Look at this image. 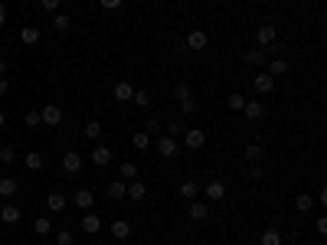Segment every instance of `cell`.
I'll list each match as a JSON object with an SVG mask.
<instances>
[{"label": "cell", "mask_w": 327, "mask_h": 245, "mask_svg": "<svg viewBox=\"0 0 327 245\" xmlns=\"http://www.w3.org/2000/svg\"><path fill=\"white\" fill-rule=\"evenodd\" d=\"M108 232L115 235V239H128V235H131V222L128 219H118V222H111Z\"/></svg>", "instance_id": "obj_19"}, {"label": "cell", "mask_w": 327, "mask_h": 245, "mask_svg": "<svg viewBox=\"0 0 327 245\" xmlns=\"http://www.w3.org/2000/svg\"><path fill=\"white\" fill-rule=\"evenodd\" d=\"M183 141L190 151H200V147L206 144V131L203 128H190V131H183Z\"/></svg>", "instance_id": "obj_2"}, {"label": "cell", "mask_w": 327, "mask_h": 245, "mask_svg": "<svg viewBox=\"0 0 327 245\" xmlns=\"http://www.w3.org/2000/svg\"><path fill=\"white\" fill-rule=\"evenodd\" d=\"M173 98H177V102L190 98V85H186V82H177V88H173Z\"/></svg>", "instance_id": "obj_38"}, {"label": "cell", "mask_w": 327, "mask_h": 245, "mask_svg": "<svg viewBox=\"0 0 327 245\" xmlns=\"http://www.w3.org/2000/svg\"><path fill=\"white\" fill-rule=\"evenodd\" d=\"M164 134H167V137H180V134H183V124L167 121V124H164Z\"/></svg>", "instance_id": "obj_36"}, {"label": "cell", "mask_w": 327, "mask_h": 245, "mask_svg": "<svg viewBox=\"0 0 327 245\" xmlns=\"http://www.w3.org/2000/svg\"><path fill=\"white\" fill-rule=\"evenodd\" d=\"M252 82H255V92H259V95H268V92L275 88V79H272L268 72H255Z\"/></svg>", "instance_id": "obj_8"}, {"label": "cell", "mask_w": 327, "mask_h": 245, "mask_svg": "<svg viewBox=\"0 0 327 245\" xmlns=\"http://www.w3.org/2000/svg\"><path fill=\"white\" fill-rule=\"evenodd\" d=\"M262 245H282V232L278 229H265L262 232Z\"/></svg>", "instance_id": "obj_30"}, {"label": "cell", "mask_w": 327, "mask_h": 245, "mask_svg": "<svg viewBox=\"0 0 327 245\" xmlns=\"http://www.w3.org/2000/svg\"><path fill=\"white\" fill-rule=\"evenodd\" d=\"M246 62H252V66L255 69H259V66H265V49H262V46H255V49H249V53H246Z\"/></svg>", "instance_id": "obj_20"}, {"label": "cell", "mask_w": 327, "mask_h": 245, "mask_svg": "<svg viewBox=\"0 0 327 245\" xmlns=\"http://www.w3.org/2000/svg\"><path fill=\"white\" fill-rule=\"evenodd\" d=\"M206 216H210V206H206V203H190V219H206Z\"/></svg>", "instance_id": "obj_25"}, {"label": "cell", "mask_w": 327, "mask_h": 245, "mask_svg": "<svg viewBox=\"0 0 327 245\" xmlns=\"http://www.w3.org/2000/svg\"><path fill=\"white\" fill-rule=\"evenodd\" d=\"M311 206H314V196H311V193H301V196L295 200V209H298V213H308Z\"/></svg>", "instance_id": "obj_26"}, {"label": "cell", "mask_w": 327, "mask_h": 245, "mask_svg": "<svg viewBox=\"0 0 327 245\" xmlns=\"http://www.w3.org/2000/svg\"><path fill=\"white\" fill-rule=\"evenodd\" d=\"M99 4H102V7H105V10H118V7H121V4H124V0H99Z\"/></svg>", "instance_id": "obj_45"}, {"label": "cell", "mask_w": 327, "mask_h": 245, "mask_svg": "<svg viewBox=\"0 0 327 245\" xmlns=\"http://www.w3.org/2000/svg\"><path fill=\"white\" fill-rule=\"evenodd\" d=\"M85 137H88V141H99V137H102V124L99 121H88L85 124Z\"/></svg>", "instance_id": "obj_33"}, {"label": "cell", "mask_w": 327, "mask_h": 245, "mask_svg": "<svg viewBox=\"0 0 327 245\" xmlns=\"http://www.w3.org/2000/svg\"><path fill=\"white\" fill-rule=\"evenodd\" d=\"M111 95H115L118 102H131V95H134V85H131L128 79H124V82H115V88H111Z\"/></svg>", "instance_id": "obj_11"}, {"label": "cell", "mask_w": 327, "mask_h": 245, "mask_svg": "<svg viewBox=\"0 0 327 245\" xmlns=\"http://www.w3.org/2000/svg\"><path fill=\"white\" fill-rule=\"evenodd\" d=\"M20 39H23L26 46H33L39 39V30H36V26H23V30H20Z\"/></svg>", "instance_id": "obj_28"}, {"label": "cell", "mask_w": 327, "mask_h": 245, "mask_svg": "<svg viewBox=\"0 0 327 245\" xmlns=\"http://www.w3.org/2000/svg\"><path fill=\"white\" fill-rule=\"evenodd\" d=\"M88 160H92L95 167H108V164H111V151H108V147H102V144H99V147H95L92 154H88Z\"/></svg>", "instance_id": "obj_12"}, {"label": "cell", "mask_w": 327, "mask_h": 245, "mask_svg": "<svg viewBox=\"0 0 327 245\" xmlns=\"http://www.w3.org/2000/svg\"><path fill=\"white\" fill-rule=\"evenodd\" d=\"M124 190H128V186H124V180H111V183H108V196H111L115 203L124 200Z\"/></svg>", "instance_id": "obj_21"}, {"label": "cell", "mask_w": 327, "mask_h": 245, "mask_svg": "<svg viewBox=\"0 0 327 245\" xmlns=\"http://www.w3.org/2000/svg\"><path fill=\"white\" fill-rule=\"evenodd\" d=\"M144 196H148V186H144L141 180H134V183H128V190H124V200H131V203H141Z\"/></svg>", "instance_id": "obj_9"}, {"label": "cell", "mask_w": 327, "mask_h": 245, "mask_svg": "<svg viewBox=\"0 0 327 245\" xmlns=\"http://www.w3.org/2000/svg\"><path fill=\"white\" fill-rule=\"evenodd\" d=\"M10 160H17V151L13 147H0V164H10Z\"/></svg>", "instance_id": "obj_41"}, {"label": "cell", "mask_w": 327, "mask_h": 245, "mask_svg": "<svg viewBox=\"0 0 327 245\" xmlns=\"http://www.w3.org/2000/svg\"><path fill=\"white\" fill-rule=\"evenodd\" d=\"M285 72H288V62L285 59H272L268 62V75H272V79H282Z\"/></svg>", "instance_id": "obj_24"}, {"label": "cell", "mask_w": 327, "mask_h": 245, "mask_svg": "<svg viewBox=\"0 0 327 245\" xmlns=\"http://www.w3.org/2000/svg\"><path fill=\"white\" fill-rule=\"evenodd\" d=\"M17 190H20V183L13 177H4V180H0V196H4V200H13Z\"/></svg>", "instance_id": "obj_17"}, {"label": "cell", "mask_w": 327, "mask_h": 245, "mask_svg": "<svg viewBox=\"0 0 327 245\" xmlns=\"http://www.w3.org/2000/svg\"><path fill=\"white\" fill-rule=\"evenodd\" d=\"M242 111H246V118H249V121H259V118L265 115V108H262V102H259V98H246Z\"/></svg>", "instance_id": "obj_7"}, {"label": "cell", "mask_w": 327, "mask_h": 245, "mask_svg": "<svg viewBox=\"0 0 327 245\" xmlns=\"http://www.w3.org/2000/svg\"><path fill=\"white\" fill-rule=\"evenodd\" d=\"M242 105H246V95H239V92L229 95V108H232V111H242Z\"/></svg>", "instance_id": "obj_39"}, {"label": "cell", "mask_w": 327, "mask_h": 245, "mask_svg": "<svg viewBox=\"0 0 327 245\" xmlns=\"http://www.w3.org/2000/svg\"><path fill=\"white\" fill-rule=\"evenodd\" d=\"M33 232H36V235H50V232H53V222L43 216V219H36V222H33Z\"/></svg>", "instance_id": "obj_32"}, {"label": "cell", "mask_w": 327, "mask_h": 245, "mask_svg": "<svg viewBox=\"0 0 327 245\" xmlns=\"http://www.w3.org/2000/svg\"><path fill=\"white\" fill-rule=\"evenodd\" d=\"M66 196H62V193H50V196H46V209H50V213H62V209H66Z\"/></svg>", "instance_id": "obj_18"}, {"label": "cell", "mask_w": 327, "mask_h": 245, "mask_svg": "<svg viewBox=\"0 0 327 245\" xmlns=\"http://www.w3.org/2000/svg\"><path fill=\"white\" fill-rule=\"evenodd\" d=\"M62 121V108L59 105H46L43 111H39V124H59Z\"/></svg>", "instance_id": "obj_6"}, {"label": "cell", "mask_w": 327, "mask_h": 245, "mask_svg": "<svg viewBox=\"0 0 327 245\" xmlns=\"http://www.w3.org/2000/svg\"><path fill=\"white\" fill-rule=\"evenodd\" d=\"M197 193H200V186L193 183V180H186V183H180V196H183V200H197Z\"/></svg>", "instance_id": "obj_29"}, {"label": "cell", "mask_w": 327, "mask_h": 245, "mask_svg": "<svg viewBox=\"0 0 327 245\" xmlns=\"http://www.w3.org/2000/svg\"><path fill=\"white\" fill-rule=\"evenodd\" d=\"M203 193H206V200L216 203V200H222V196H226V183H222V180H210Z\"/></svg>", "instance_id": "obj_13"}, {"label": "cell", "mask_w": 327, "mask_h": 245, "mask_svg": "<svg viewBox=\"0 0 327 245\" xmlns=\"http://www.w3.org/2000/svg\"><path fill=\"white\" fill-rule=\"evenodd\" d=\"M23 164H26V170H43V154H39V151H30L23 157Z\"/></svg>", "instance_id": "obj_22"}, {"label": "cell", "mask_w": 327, "mask_h": 245, "mask_svg": "<svg viewBox=\"0 0 327 245\" xmlns=\"http://www.w3.org/2000/svg\"><path fill=\"white\" fill-rule=\"evenodd\" d=\"M0 219H4L7 226H17V222H20V206H13V203H7V206L0 209Z\"/></svg>", "instance_id": "obj_16"}, {"label": "cell", "mask_w": 327, "mask_h": 245, "mask_svg": "<svg viewBox=\"0 0 327 245\" xmlns=\"http://www.w3.org/2000/svg\"><path fill=\"white\" fill-rule=\"evenodd\" d=\"M197 108H200V105H197V98H183V102H180V111H183V115H197Z\"/></svg>", "instance_id": "obj_35"}, {"label": "cell", "mask_w": 327, "mask_h": 245, "mask_svg": "<svg viewBox=\"0 0 327 245\" xmlns=\"http://www.w3.org/2000/svg\"><path fill=\"white\" fill-rule=\"evenodd\" d=\"M0 128H4V111H0Z\"/></svg>", "instance_id": "obj_50"}, {"label": "cell", "mask_w": 327, "mask_h": 245, "mask_svg": "<svg viewBox=\"0 0 327 245\" xmlns=\"http://www.w3.org/2000/svg\"><path fill=\"white\" fill-rule=\"evenodd\" d=\"M7 88H10V82H7L4 75H0V95H7Z\"/></svg>", "instance_id": "obj_48"}, {"label": "cell", "mask_w": 327, "mask_h": 245, "mask_svg": "<svg viewBox=\"0 0 327 245\" xmlns=\"http://www.w3.org/2000/svg\"><path fill=\"white\" fill-rule=\"evenodd\" d=\"M39 7H43V10H59V7H62V0H39Z\"/></svg>", "instance_id": "obj_44"}, {"label": "cell", "mask_w": 327, "mask_h": 245, "mask_svg": "<svg viewBox=\"0 0 327 245\" xmlns=\"http://www.w3.org/2000/svg\"><path fill=\"white\" fill-rule=\"evenodd\" d=\"M121 177H137V167L131 164V160H124V164H121Z\"/></svg>", "instance_id": "obj_43"}, {"label": "cell", "mask_w": 327, "mask_h": 245, "mask_svg": "<svg viewBox=\"0 0 327 245\" xmlns=\"http://www.w3.org/2000/svg\"><path fill=\"white\" fill-rule=\"evenodd\" d=\"M151 141H154V137H148V134H144V131H137V134L131 137V144H134L137 151H148V147H151Z\"/></svg>", "instance_id": "obj_31"}, {"label": "cell", "mask_w": 327, "mask_h": 245, "mask_svg": "<svg viewBox=\"0 0 327 245\" xmlns=\"http://www.w3.org/2000/svg\"><path fill=\"white\" fill-rule=\"evenodd\" d=\"M23 124H26V128H36V124H39V111H26V115H23Z\"/></svg>", "instance_id": "obj_42"}, {"label": "cell", "mask_w": 327, "mask_h": 245, "mask_svg": "<svg viewBox=\"0 0 327 245\" xmlns=\"http://www.w3.org/2000/svg\"><path fill=\"white\" fill-rule=\"evenodd\" d=\"M246 160H249V164H262V160H265V147H262L259 141H252L246 147Z\"/></svg>", "instance_id": "obj_15"}, {"label": "cell", "mask_w": 327, "mask_h": 245, "mask_svg": "<svg viewBox=\"0 0 327 245\" xmlns=\"http://www.w3.org/2000/svg\"><path fill=\"white\" fill-rule=\"evenodd\" d=\"M99 229H102V216H95V213H85V216H82V232L95 235Z\"/></svg>", "instance_id": "obj_14"}, {"label": "cell", "mask_w": 327, "mask_h": 245, "mask_svg": "<svg viewBox=\"0 0 327 245\" xmlns=\"http://www.w3.org/2000/svg\"><path fill=\"white\" fill-rule=\"evenodd\" d=\"M53 26H56L59 33H66L69 26H72V17H69V13H56V17H53Z\"/></svg>", "instance_id": "obj_27"}, {"label": "cell", "mask_w": 327, "mask_h": 245, "mask_svg": "<svg viewBox=\"0 0 327 245\" xmlns=\"http://www.w3.org/2000/svg\"><path fill=\"white\" fill-rule=\"evenodd\" d=\"M157 154H161L164 160H170L173 154H177V137H167V134H161V137H157Z\"/></svg>", "instance_id": "obj_4"}, {"label": "cell", "mask_w": 327, "mask_h": 245, "mask_svg": "<svg viewBox=\"0 0 327 245\" xmlns=\"http://www.w3.org/2000/svg\"><path fill=\"white\" fill-rule=\"evenodd\" d=\"M72 206H79V209H92L95 206V196H92V190H75V196H72Z\"/></svg>", "instance_id": "obj_10"}, {"label": "cell", "mask_w": 327, "mask_h": 245, "mask_svg": "<svg viewBox=\"0 0 327 245\" xmlns=\"http://www.w3.org/2000/svg\"><path fill=\"white\" fill-rule=\"evenodd\" d=\"M131 102H134L137 108H148V105H151V95H148V92H141V88H134V95H131Z\"/></svg>", "instance_id": "obj_34"}, {"label": "cell", "mask_w": 327, "mask_h": 245, "mask_svg": "<svg viewBox=\"0 0 327 245\" xmlns=\"http://www.w3.org/2000/svg\"><path fill=\"white\" fill-rule=\"evenodd\" d=\"M56 245H75V235L69 232V229H62V232L56 235Z\"/></svg>", "instance_id": "obj_40"}, {"label": "cell", "mask_w": 327, "mask_h": 245, "mask_svg": "<svg viewBox=\"0 0 327 245\" xmlns=\"http://www.w3.org/2000/svg\"><path fill=\"white\" fill-rule=\"evenodd\" d=\"M4 23H7V7L0 4V30H4Z\"/></svg>", "instance_id": "obj_47"}, {"label": "cell", "mask_w": 327, "mask_h": 245, "mask_svg": "<svg viewBox=\"0 0 327 245\" xmlns=\"http://www.w3.org/2000/svg\"><path fill=\"white\" fill-rule=\"evenodd\" d=\"M275 39H278V30L272 23H262L259 30H255V43H259V46H272Z\"/></svg>", "instance_id": "obj_1"}, {"label": "cell", "mask_w": 327, "mask_h": 245, "mask_svg": "<svg viewBox=\"0 0 327 245\" xmlns=\"http://www.w3.org/2000/svg\"><path fill=\"white\" fill-rule=\"evenodd\" d=\"M0 72H7V59H0Z\"/></svg>", "instance_id": "obj_49"}, {"label": "cell", "mask_w": 327, "mask_h": 245, "mask_svg": "<svg viewBox=\"0 0 327 245\" xmlns=\"http://www.w3.org/2000/svg\"><path fill=\"white\" fill-rule=\"evenodd\" d=\"M62 170L66 173H79L82 170V154L79 151H66L62 154Z\"/></svg>", "instance_id": "obj_3"}, {"label": "cell", "mask_w": 327, "mask_h": 245, "mask_svg": "<svg viewBox=\"0 0 327 245\" xmlns=\"http://www.w3.org/2000/svg\"><path fill=\"white\" fill-rule=\"evenodd\" d=\"M206 43H210V36H206L203 30H193L190 36H186V49H193V53H203Z\"/></svg>", "instance_id": "obj_5"}, {"label": "cell", "mask_w": 327, "mask_h": 245, "mask_svg": "<svg viewBox=\"0 0 327 245\" xmlns=\"http://www.w3.org/2000/svg\"><path fill=\"white\" fill-rule=\"evenodd\" d=\"M161 131H164V121H157V118H148V121H144V134L148 137H161Z\"/></svg>", "instance_id": "obj_23"}, {"label": "cell", "mask_w": 327, "mask_h": 245, "mask_svg": "<svg viewBox=\"0 0 327 245\" xmlns=\"http://www.w3.org/2000/svg\"><path fill=\"white\" fill-rule=\"evenodd\" d=\"M314 229H317V235H324V232H327V219H324V216L317 219V226H314Z\"/></svg>", "instance_id": "obj_46"}, {"label": "cell", "mask_w": 327, "mask_h": 245, "mask_svg": "<svg viewBox=\"0 0 327 245\" xmlns=\"http://www.w3.org/2000/svg\"><path fill=\"white\" fill-rule=\"evenodd\" d=\"M246 177H249V180H252V183H259V180H262V177H265V170H262V167H259V164H249V173H246Z\"/></svg>", "instance_id": "obj_37"}]
</instances>
